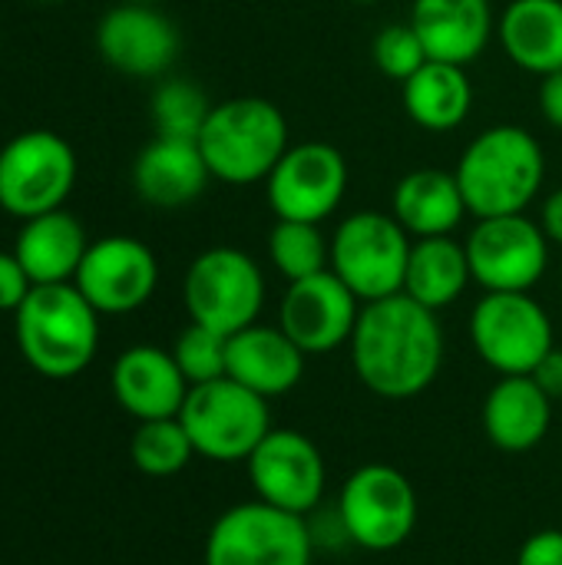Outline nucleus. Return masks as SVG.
<instances>
[{
    "label": "nucleus",
    "mask_w": 562,
    "mask_h": 565,
    "mask_svg": "<svg viewBox=\"0 0 562 565\" xmlns=\"http://www.w3.org/2000/svg\"><path fill=\"white\" fill-rule=\"evenodd\" d=\"M348 351L358 381L374 397L411 401L444 367V328L437 311L401 291L361 308Z\"/></svg>",
    "instance_id": "1"
},
{
    "label": "nucleus",
    "mask_w": 562,
    "mask_h": 565,
    "mask_svg": "<svg viewBox=\"0 0 562 565\" xmlns=\"http://www.w3.org/2000/svg\"><path fill=\"white\" fill-rule=\"evenodd\" d=\"M454 175L474 218L520 215L543 189L547 156L530 129L503 122L467 142Z\"/></svg>",
    "instance_id": "2"
},
{
    "label": "nucleus",
    "mask_w": 562,
    "mask_h": 565,
    "mask_svg": "<svg viewBox=\"0 0 562 565\" xmlns=\"http://www.w3.org/2000/svg\"><path fill=\"white\" fill-rule=\"evenodd\" d=\"M17 315V348L23 361L53 381L86 371L99 348V311L66 285H33Z\"/></svg>",
    "instance_id": "3"
},
{
    "label": "nucleus",
    "mask_w": 562,
    "mask_h": 565,
    "mask_svg": "<svg viewBox=\"0 0 562 565\" xmlns=\"http://www.w3.org/2000/svg\"><path fill=\"white\" fill-rule=\"evenodd\" d=\"M195 142L212 179L225 185L265 182L291 146L285 113L265 96L215 103Z\"/></svg>",
    "instance_id": "4"
},
{
    "label": "nucleus",
    "mask_w": 562,
    "mask_h": 565,
    "mask_svg": "<svg viewBox=\"0 0 562 565\" xmlns=\"http://www.w3.org/2000/svg\"><path fill=\"white\" fill-rule=\"evenodd\" d=\"M179 420L195 447V457L215 463H245L272 430L268 401L232 377L189 387Z\"/></svg>",
    "instance_id": "5"
},
{
    "label": "nucleus",
    "mask_w": 562,
    "mask_h": 565,
    "mask_svg": "<svg viewBox=\"0 0 562 565\" xmlns=\"http://www.w3.org/2000/svg\"><path fill=\"white\" fill-rule=\"evenodd\" d=\"M182 301L189 321L232 338L235 331L258 321L265 308V271L242 248H205L185 271Z\"/></svg>",
    "instance_id": "6"
},
{
    "label": "nucleus",
    "mask_w": 562,
    "mask_h": 565,
    "mask_svg": "<svg viewBox=\"0 0 562 565\" xmlns=\"http://www.w3.org/2000/svg\"><path fill=\"white\" fill-rule=\"evenodd\" d=\"M414 238L391 212H351L331 235V271L361 298L381 301L404 291Z\"/></svg>",
    "instance_id": "7"
},
{
    "label": "nucleus",
    "mask_w": 562,
    "mask_h": 565,
    "mask_svg": "<svg viewBox=\"0 0 562 565\" xmlns=\"http://www.w3.org/2000/svg\"><path fill=\"white\" fill-rule=\"evenodd\" d=\"M467 331L480 361L500 377L533 374L556 348L553 318L530 291H484Z\"/></svg>",
    "instance_id": "8"
},
{
    "label": "nucleus",
    "mask_w": 562,
    "mask_h": 565,
    "mask_svg": "<svg viewBox=\"0 0 562 565\" xmlns=\"http://www.w3.org/2000/svg\"><path fill=\"white\" fill-rule=\"evenodd\" d=\"M308 520L262 500L229 507L205 536V565H311Z\"/></svg>",
    "instance_id": "9"
},
{
    "label": "nucleus",
    "mask_w": 562,
    "mask_h": 565,
    "mask_svg": "<svg viewBox=\"0 0 562 565\" xmlns=\"http://www.w3.org/2000/svg\"><path fill=\"white\" fill-rule=\"evenodd\" d=\"M335 507L344 520L351 543L368 553L401 550L414 536L421 513L414 483L391 463L358 467L344 480Z\"/></svg>",
    "instance_id": "10"
},
{
    "label": "nucleus",
    "mask_w": 562,
    "mask_h": 565,
    "mask_svg": "<svg viewBox=\"0 0 562 565\" xmlns=\"http://www.w3.org/2000/svg\"><path fill=\"white\" fill-rule=\"evenodd\" d=\"M76 185V152L53 129H26L0 149V209L20 222L63 209Z\"/></svg>",
    "instance_id": "11"
},
{
    "label": "nucleus",
    "mask_w": 562,
    "mask_h": 565,
    "mask_svg": "<svg viewBox=\"0 0 562 565\" xmlns=\"http://www.w3.org/2000/svg\"><path fill=\"white\" fill-rule=\"evenodd\" d=\"M464 248L484 291H533L550 268V238L527 212L477 218Z\"/></svg>",
    "instance_id": "12"
},
{
    "label": "nucleus",
    "mask_w": 562,
    "mask_h": 565,
    "mask_svg": "<svg viewBox=\"0 0 562 565\" xmlns=\"http://www.w3.org/2000/svg\"><path fill=\"white\" fill-rule=\"evenodd\" d=\"M245 470L255 500L275 510L308 516L325 503L328 467L318 444L301 430L272 427L245 460Z\"/></svg>",
    "instance_id": "13"
},
{
    "label": "nucleus",
    "mask_w": 562,
    "mask_h": 565,
    "mask_svg": "<svg viewBox=\"0 0 562 565\" xmlns=\"http://www.w3.org/2000/svg\"><path fill=\"white\" fill-rule=\"evenodd\" d=\"M348 182L351 169L341 149L331 142H298L278 159L265 179V192L275 218L321 225L341 209Z\"/></svg>",
    "instance_id": "14"
},
{
    "label": "nucleus",
    "mask_w": 562,
    "mask_h": 565,
    "mask_svg": "<svg viewBox=\"0 0 562 565\" xmlns=\"http://www.w3.org/2000/svg\"><path fill=\"white\" fill-rule=\"evenodd\" d=\"M73 285L99 315H129L156 295L159 262L146 242L132 235H106L89 242Z\"/></svg>",
    "instance_id": "15"
},
{
    "label": "nucleus",
    "mask_w": 562,
    "mask_h": 565,
    "mask_svg": "<svg viewBox=\"0 0 562 565\" xmlns=\"http://www.w3.org/2000/svg\"><path fill=\"white\" fill-rule=\"evenodd\" d=\"M361 298L328 268L288 281L278 301V328L311 358L344 348L361 318Z\"/></svg>",
    "instance_id": "16"
},
{
    "label": "nucleus",
    "mask_w": 562,
    "mask_h": 565,
    "mask_svg": "<svg viewBox=\"0 0 562 565\" xmlns=\"http://www.w3.org/2000/svg\"><path fill=\"white\" fill-rule=\"evenodd\" d=\"M96 50L123 76H162L179 56L176 23L152 3H116L96 23Z\"/></svg>",
    "instance_id": "17"
},
{
    "label": "nucleus",
    "mask_w": 562,
    "mask_h": 565,
    "mask_svg": "<svg viewBox=\"0 0 562 565\" xmlns=\"http://www.w3.org/2000/svg\"><path fill=\"white\" fill-rule=\"evenodd\" d=\"M109 387L116 404L139 424L179 417L189 397V381L179 371L172 351L156 344L126 348L109 371Z\"/></svg>",
    "instance_id": "18"
},
{
    "label": "nucleus",
    "mask_w": 562,
    "mask_h": 565,
    "mask_svg": "<svg viewBox=\"0 0 562 565\" xmlns=\"http://www.w3.org/2000/svg\"><path fill=\"white\" fill-rule=\"evenodd\" d=\"M308 354L278 324H248L229 338L225 377L255 391L265 401L291 394L305 377Z\"/></svg>",
    "instance_id": "19"
},
{
    "label": "nucleus",
    "mask_w": 562,
    "mask_h": 565,
    "mask_svg": "<svg viewBox=\"0 0 562 565\" xmlns=\"http://www.w3.org/2000/svg\"><path fill=\"white\" fill-rule=\"evenodd\" d=\"M411 26L431 60L467 66L490 46L497 17L490 0H414Z\"/></svg>",
    "instance_id": "20"
},
{
    "label": "nucleus",
    "mask_w": 562,
    "mask_h": 565,
    "mask_svg": "<svg viewBox=\"0 0 562 565\" xmlns=\"http://www.w3.org/2000/svg\"><path fill=\"white\" fill-rule=\"evenodd\" d=\"M209 179L212 172L195 139L156 136L132 162V189L146 205L156 209H182L195 202Z\"/></svg>",
    "instance_id": "21"
},
{
    "label": "nucleus",
    "mask_w": 562,
    "mask_h": 565,
    "mask_svg": "<svg viewBox=\"0 0 562 565\" xmlns=\"http://www.w3.org/2000/svg\"><path fill=\"white\" fill-rule=\"evenodd\" d=\"M487 440L503 454L537 450L553 424V397L530 377L513 374L500 377L480 411Z\"/></svg>",
    "instance_id": "22"
},
{
    "label": "nucleus",
    "mask_w": 562,
    "mask_h": 565,
    "mask_svg": "<svg viewBox=\"0 0 562 565\" xmlns=\"http://www.w3.org/2000/svg\"><path fill=\"white\" fill-rule=\"evenodd\" d=\"M86 228L66 209L43 212L20 225L13 242V255L30 275L33 285H66L76 278L79 262L86 255Z\"/></svg>",
    "instance_id": "23"
},
{
    "label": "nucleus",
    "mask_w": 562,
    "mask_h": 565,
    "mask_svg": "<svg viewBox=\"0 0 562 565\" xmlns=\"http://www.w3.org/2000/svg\"><path fill=\"white\" fill-rule=\"evenodd\" d=\"M391 215L411 238H437L454 235L470 212L454 172L414 169L394 185Z\"/></svg>",
    "instance_id": "24"
},
{
    "label": "nucleus",
    "mask_w": 562,
    "mask_h": 565,
    "mask_svg": "<svg viewBox=\"0 0 562 565\" xmlns=\"http://www.w3.org/2000/svg\"><path fill=\"white\" fill-rule=\"evenodd\" d=\"M497 40L533 76L562 70V0H510L497 17Z\"/></svg>",
    "instance_id": "25"
},
{
    "label": "nucleus",
    "mask_w": 562,
    "mask_h": 565,
    "mask_svg": "<svg viewBox=\"0 0 562 565\" xmlns=\"http://www.w3.org/2000/svg\"><path fill=\"white\" fill-rule=\"evenodd\" d=\"M401 103L411 122L427 132H450L464 126L474 106V83L467 66L427 60L411 79L401 83Z\"/></svg>",
    "instance_id": "26"
},
{
    "label": "nucleus",
    "mask_w": 562,
    "mask_h": 565,
    "mask_svg": "<svg viewBox=\"0 0 562 565\" xmlns=\"http://www.w3.org/2000/svg\"><path fill=\"white\" fill-rule=\"evenodd\" d=\"M474 281L467 248L464 242H454V235L437 238H414L407 275H404V295L431 311L450 308L467 285Z\"/></svg>",
    "instance_id": "27"
},
{
    "label": "nucleus",
    "mask_w": 562,
    "mask_h": 565,
    "mask_svg": "<svg viewBox=\"0 0 562 565\" xmlns=\"http://www.w3.org/2000/svg\"><path fill=\"white\" fill-rule=\"evenodd\" d=\"M268 258L285 281H301L331 265V238L315 222L275 218L268 232Z\"/></svg>",
    "instance_id": "28"
},
{
    "label": "nucleus",
    "mask_w": 562,
    "mask_h": 565,
    "mask_svg": "<svg viewBox=\"0 0 562 565\" xmlns=\"http://www.w3.org/2000/svg\"><path fill=\"white\" fill-rule=\"evenodd\" d=\"M129 457H132L139 473L166 480V477H176L189 467V460L195 457V447H192L179 417L142 420L129 440Z\"/></svg>",
    "instance_id": "29"
},
{
    "label": "nucleus",
    "mask_w": 562,
    "mask_h": 565,
    "mask_svg": "<svg viewBox=\"0 0 562 565\" xmlns=\"http://www.w3.org/2000/svg\"><path fill=\"white\" fill-rule=\"evenodd\" d=\"M209 113L212 103L192 79H162L149 103L156 136H172V139H199Z\"/></svg>",
    "instance_id": "30"
},
{
    "label": "nucleus",
    "mask_w": 562,
    "mask_h": 565,
    "mask_svg": "<svg viewBox=\"0 0 562 565\" xmlns=\"http://www.w3.org/2000/svg\"><path fill=\"white\" fill-rule=\"evenodd\" d=\"M172 358H176L179 371L185 374L189 387L219 381V377H225L229 338L212 331V328H202V324L189 321V328H182V334L172 344Z\"/></svg>",
    "instance_id": "31"
},
{
    "label": "nucleus",
    "mask_w": 562,
    "mask_h": 565,
    "mask_svg": "<svg viewBox=\"0 0 562 565\" xmlns=\"http://www.w3.org/2000/svg\"><path fill=\"white\" fill-rule=\"evenodd\" d=\"M371 60H374V66H378L388 79L404 83V79H411L431 56H427V50H424L417 30H414L411 20H407V23H388V26L374 36V43H371Z\"/></svg>",
    "instance_id": "32"
},
{
    "label": "nucleus",
    "mask_w": 562,
    "mask_h": 565,
    "mask_svg": "<svg viewBox=\"0 0 562 565\" xmlns=\"http://www.w3.org/2000/svg\"><path fill=\"white\" fill-rule=\"evenodd\" d=\"M308 520V533H311V543L315 550H325V553H335V550H344V546H354L348 530H344V520L338 513V507H318L315 513L305 516Z\"/></svg>",
    "instance_id": "33"
},
{
    "label": "nucleus",
    "mask_w": 562,
    "mask_h": 565,
    "mask_svg": "<svg viewBox=\"0 0 562 565\" xmlns=\"http://www.w3.org/2000/svg\"><path fill=\"white\" fill-rule=\"evenodd\" d=\"M30 291H33V281L17 262V255L0 252V311H17Z\"/></svg>",
    "instance_id": "34"
},
{
    "label": "nucleus",
    "mask_w": 562,
    "mask_h": 565,
    "mask_svg": "<svg viewBox=\"0 0 562 565\" xmlns=\"http://www.w3.org/2000/svg\"><path fill=\"white\" fill-rule=\"evenodd\" d=\"M517 565H562V530H540L523 540Z\"/></svg>",
    "instance_id": "35"
},
{
    "label": "nucleus",
    "mask_w": 562,
    "mask_h": 565,
    "mask_svg": "<svg viewBox=\"0 0 562 565\" xmlns=\"http://www.w3.org/2000/svg\"><path fill=\"white\" fill-rule=\"evenodd\" d=\"M540 113L553 129L562 132V70L540 76Z\"/></svg>",
    "instance_id": "36"
},
{
    "label": "nucleus",
    "mask_w": 562,
    "mask_h": 565,
    "mask_svg": "<svg viewBox=\"0 0 562 565\" xmlns=\"http://www.w3.org/2000/svg\"><path fill=\"white\" fill-rule=\"evenodd\" d=\"M553 401H560L562 397V348H553L540 364H537V371L530 374Z\"/></svg>",
    "instance_id": "37"
},
{
    "label": "nucleus",
    "mask_w": 562,
    "mask_h": 565,
    "mask_svg": "<svg viewBox=\"0 0 562 565\" xmlns=\"http://www.w3.org/2000/svg\"><path fill=\"white\" fill-rule=\"evenodd\" d=\"M540 228H543V235L550 238V245H560L562 248V185L560 189H553V192L543 199Z\"/></svg>",
    "instance_id": "38"
},
{
    "label": "nucleus",
    "mask_w": 562,
    "mask_h": 565,
    "mask_svg": "<svg viewBox=\"0 0 562 565\" xmlns=\"http://www.w3.org/2000/svg\"><path fill=\"white\" fill-rule=\"evenodd\" d=\"M348 3H358V7H374V3H381V0H348Z\"/></svg>",
    "instance_id": "39"
},
{
    "label": "nucleus",
    "mask_w": 562,
    "mask_h": 565,
    "mask_svg": "<svg viewBox=\"0 0 562 565\" xmlns=\"http://www.w3.org/2000/svg\"><path fill=\"white\" fill-rule=\"evenodd\" d=\"M123 3H156V0H123Z\"/></svg>",
    "instance_id": "40"
},
{
    "label": "nucleus",
    "mask_w": 562,
    "mask_h": 565,
    "mask_svg": "<svg viewBox=\"0 0 562 565\" xmlns=\"http://www.w3.org/2000/svg\"><path fill=\"white\" fill-rule=\"evenodd\" d=\"M33 3H60V0H33Z\"/></svg>",
    "instance_id": "41"
}]
</instances>
